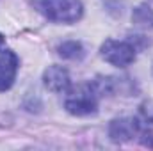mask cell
Instances as JSON below:
<instances>
[{
  "label": "cell",
  "instance_id": "3957f363",
  "mask_svg": "<svg viewBox=\"0 0 153 151\" xmlns=\"http://www.w3.org/2000/svg\"><path fill=\"white\" fill-rule=\"evenodd\" d=\"M135 46L130 41H116V39H107L102 48L100 55L112 66L117 68H126L135 61Z\"/></svg>",
  "mask_w": 153,
  "mask_h": 151
},
{
  "label": "cell",
  "instance_id": "5b68a950",
  "mask_svg": "<svg viewBox=\"0 0 153 151\" xmlns=\"http://www.w3.org/2000/svg\"><path fill=\"white\" fill-rule=\"evenodd\" d=\"M43 84L52 93H68L71 89V78L66 68L62 66H48L43 73Z\"/></svg>",
  "mask_w": 153,
  "mask_h": 151
},
{
  "label": "cell",
  "instance_id": "8992f818",
  "mask_svg": "<svg viewBox=\"0 0 153 151\" xmlns=\"http://www.w3.org/2000/svg\"><path fill=\"white\" fill-rule=\"evenodd\" d=\"M18 55L13 50H0V91L11 89L18 73Z\"/></svg>",
  "mask_w": 153,
  "mask_h": 151
},
{
  "label": "cell",
  "instance_id": "30bf717a",
  "mask_svg": "<svg viewBox=\"0 0 153 151\" xmlns=\"http://www.w3.org/2000/svg\"><path fill=\"white\" fill-rule=\"evenodd\" d=\"M139 137H141V144H143V146H146V148H153V132L146 130V128H143L141 133H139Z\"/></svg>",
  "mask_w": 153,
  "mask_h": 151
},
{
  "label": "cell",
  "instance_id": "277c9868",
  "mask_svg": "<svg viewBox=\"0 0 153 151\" xmlns=\"http://www.w3.org/2000/svg\"><path fill=\"white\" fill-rule=\"evenodd\" d=\"M143 126L139 123V119L135 117H119L114 119L109 126V137L114 142H126L134 137H139Z\"/></svg>",
  "mask_w": 153,
  "mask_h": 151
},
{
  "label": "cell",
  "instance_id": "7a4b0ae2",
  "mask_svg": "<svg viewBox=\"0 0 153 151\" xmlns=\"http://www.w3.org/2000/svg\"><path fill=\"white\" fill-rule=\"evenodd\" d=\"M98 93L93 87V84L78 85L76 89H70L64 98V109L73 115H93L98 112Z\"/></svg>",
  "mask_w": 153,
  "mask_h": 151
},
{
  "label": "cell",
  "instance_id": "6da1fadb",
  "mask_svg": "<svg viewBox=\"0 0 153 151\" xmlns=\"http://www.w3.org/2000/svg\"><path fill=\"white\" fill-rule=\"evenodd\" d=\"M34 9L55 23H75L84 14L80 0H32Z\"/></svg>",
  "mask_w": 153,
  "mask_h": 151
},
{
  "label": "cell",
  "instance_id": "8fae6325",
  "mask_svg": "<svg viewBox=\"0 0 153 151\" xmlns=\"http://www.w3.org/2000/svg\"><path fill=\"white\" fill-rule=\"evenodd\" d=\"M4 44H5V38H4V36L0 34V50L4 48Z\"/></svg>",
  "mask_w": 153,
  "mask_h": 151
},
{
  "label": "cell",
  "instance_id": "9c48e42d",
  "mask_svg": "<svg viewBox=\"0 0 153 151\" xmlns=\"http://www.w3.org/2000/svg\"><path fill=\"white\" fill-rule=\"evenodd\" d=\"M139 112H141V117H143V121H144V123L153 124V100H148V101L141 103Z\"/></svg>",
  "mask_w": 153,
  "mask_h": 151
},
{
  "label": "cell",
  "instance_id": "52a82bcc",
  "mask_svg": "<svg viewBox=\"0 0 153 151\" xmlns=\"http://www.w3.org/2000/svg\"><path fill=\"white\" fill-rule=\"evenodd\" d=\"M57 52L62 59H68V61H80L84 55H85V50L82 46V43L78 41H64L57 46Z\"/></svg>",
  "mask_w": 153,
  "mask_h": 151
},
{
  "label": "cell",
  "instance_id": "ba28073f",
  "mask_svg": "<svg viewBox=\"0 0 153 151\" xmlns=\"http://www.w3.org/2000/svg\"><path fill=\"white\" fill-rule=\"evenodd\" d=\"M132 21L141 29H152L153 27V9L148 5H137L132 13Z\"/></svg>",
  "mask_w": 153,
  "mask_h": 151
}]
</instances>
